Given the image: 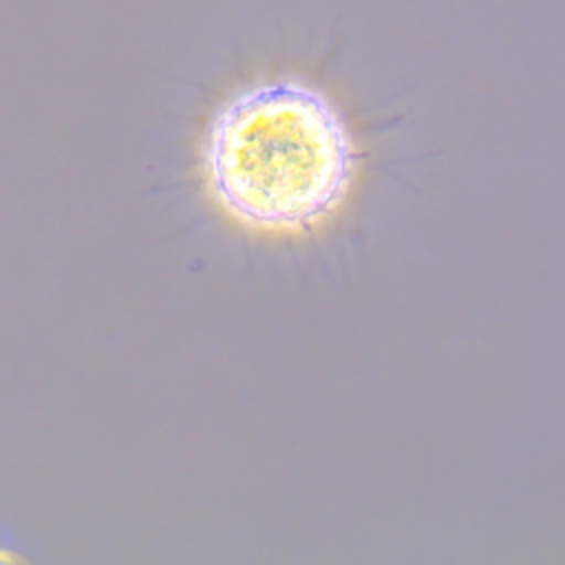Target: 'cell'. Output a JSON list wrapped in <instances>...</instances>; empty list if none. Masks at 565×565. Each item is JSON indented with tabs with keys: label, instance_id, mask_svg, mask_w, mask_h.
<instances>
[{
	"label": "cell",
	"instance_id": "6da1fadb",
	"mask_svg": "<svg viewBox=\"0 0 565 565\" xmlns=\"http://www.w3.org/2000/svg\"><path fill=\"white\" fill-rule=\"evenodd\" d=\"M199 168L214 205L256 234H307L347 201L358 154L353 137L316 86L269 77L230 93L210 115Z\"/></svg>",
	"mask_w": 565,
	"mask_h": 565
}]
</instances>
